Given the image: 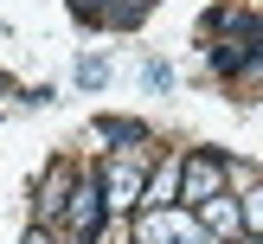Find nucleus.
I'll return each instance as SVG.
<instances>
[{
  "instance_id": "39448f33",
  "label": "nucleus",
  "mask_w": 263,
  "mask_h": 244,
  "mask_svg": "<svg viewBox=\"0 0 263 244\" xmlns=\"http://www.w3.org/2000/svg\"><path fill=\"white\" fill-rule=\"evenodd\" d=\"M199 231H205V238H238V231H244V218H238V199L212 193V199L199 205Z\"/></svg>"
},
{
  "instance_id": "f257e3e1",
  "label": "nucleus",
  "mask_w": 263,
  "mask_h": 244,
  "mask_svg": "<svg viewBox=\"0 0 263 244\" xmlns=\"http://www.w3.org/2000/svg\"><path fill=\"white\" fill-rule=\"evenodd\" d=\"M97 218H103V186H97L90 174H77V180H71V199H64V231L84 244L90 231H97Z\"/></svg>"
},
{
  "instance_id": "20e7f679",
  "label": "nucleus",
  "mask_w": 263,
  "mask_h": 244,
  "mask_svg": "<svg viewBox=\"0 0 263 244\" xmlns=\"http://www.w3.org/2000/svg\"><path fill=\"white\" fill-rule=\"evenodd\" d=\"M180 180H186V199L205 205V199L218 193V180H225V167H218V154H193V161L180 167Z\"/></svg>"
},
{
  "instance_id": "7ed1b4c3",
  "label": "nucleus",
  "mask_w": 263,
  "mask_h": 244,
  "mask_svg": "<svg viewBox=\"0 0 263 244\" xmlns=\"http://www.w3.org/2000/svg\"><path fill=\"white\" fill-rule=\"evenodd\" d=\"M141 167L148 161H109V174H103V212H128L141 199Z\"/></svg>"
},
{
  "instance_id": "6e6552de",
  "label": "nucleus",
  "mask_w": 263,
  "mask_h": 244,
  "mask_svg": "<svg viewBox=\"0 0 263 244\" xmlns=\"http://www.w3.org/2000/svg\"><path fill=\"white\" fill-rule=\"evenodd\" d=\"M103 77H109V64H103V58H84V64H77V84H84V90H97Z\"/></svg>"
},
{
  "instance_id": "f03ea898",
  "label": "nucleus",
  "mask_w": 263,
  "mask_h": 244,
  "mask_svg": "<svg viewBox=\"0 0 263 244\" xmlns=\"http://www.w3.org/2000/svg\"><path fill=\"white\" fill-rule=\"evenodd\" d=\"M141 244H205V231H199V218H186V212L148 205V212H141Z\"/></svg>"
},
{
  "instance_id": "0eeeda50",
  "label": "nucleus",
  "mask_w": 263,
  "mask_h": 244,
  "mask_svg": "<svg viewBox=\"0 0 263 244\" xmlns=\"http://www.w3.org/2000/svg\"><path fill=\"white\" fill-rule=\"evenodd\" d=\"M167 193H180V161H167V167H154V180H148V205H161Z\"/></svg>"
},
{
  "instance_id": "423d86ee",
  "label": "nucleus",
  "mask_w": 263,
  "mask_h": 244,
  "mask_svg": "<svg viewBox=\"0 0 263 244\" xmlns=\"http://www.w3.org/2000/svg\"><path fill=\"white\" fill-rule=\"evenodd\" d=\"M64 199H71V167H51L39 180V218L45 225H64Z\"/></svg>"
},
{
  "instance_id": "9d476101",
  "label": "nucleus",
  "mask_w": 263,
  "mask_h": 244,
  "mask_svg": "<svg viewBox=\"0 0 263 244\" xmlns=\"http://www.w3.org/2000/svg\"><path fill=\"white\" fill-rule=\"evenodd\" d=\"M141 77H148V90H174V71H167L161 58H154V64H148V71H141Z\"/></svg>"
},
{
  "instance_id": "1a4fd4ad",
  "label": "nucleus",
  "mask_w": 263,
  "mask_h": 244,
  "mask_svg": "<svg viewBox=\"0 0 263 244\" xmlns=\"http://www.w3.org/2000/svg\"><path fill=\"white\" fill-rule=\"evenodd\" d=\"M238 218H244V225H251V231H263V186L251 193V199H244L238 205Z\"/></svg>"
},
{
  "instance_id": "f8f14e48",
  "label": "nucleus",
  "mask_w": 263,
  "mask_h": 244,
  "mask_svg": "<svg viewBox=\"0 0 263 244\" xmlns=\"http://www.w3.org/2000/svg\"><path fill=\"white\" fill-rule=\"evenodd\" d=\"M251 244H263V238H251Z\"/></svg>"
},
{
  "instance_id": "9b49d317",
  "label": "nucleus",
  "mask_w": 263,
  "mask_h": 244,
  "mask_svg": "<svg viewBox=\"0 0 263 244\" xmlns=\"http://www.w3.org/2000/svg\"><path fill=\"white\" fill-rule=\"evenodd\" d=\"M20 244H51V231H45V225H32V231H26Z\"/></svg>"
}]
</instances>
